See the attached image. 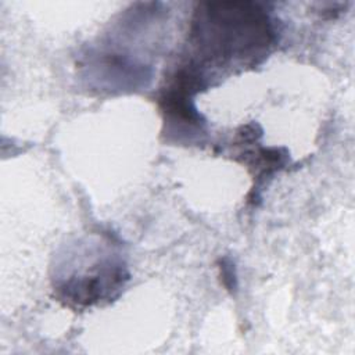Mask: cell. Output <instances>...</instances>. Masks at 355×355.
I'll return each instance as SVG.
<instances>
[{"label":"cell","instance_id":"cell-2","mask_svg":"<svg viewBox=\"0 0 355 355\" xmlns=\"http://www.w3.org/2000/svg\"><path fill=\"white\" fill-rule=\"evenodd\" d=\"M129 275L118 254L108 250L90 263H85L79 275L73 273L57 284L61 300L71 305L90 306L115 298L125 287Z\"/></svg>","mask_w":355,"mask_h":355},{"label":"cell","instance_id":"cell-1","mask_svg":"<svg viewBox=\"0 0 355 355\" xmlns=\"http://www.w3.org/2000/svg\"><path fill=\"white\" fill-rule=\"evenodd\" d=\"M277 42L270 14L257 3H204L191 19L187 61L214 68L254 67Z\"/></svg>","mask_w":355,"mask_h":355}]
</instances>
